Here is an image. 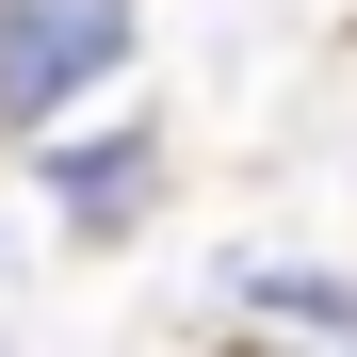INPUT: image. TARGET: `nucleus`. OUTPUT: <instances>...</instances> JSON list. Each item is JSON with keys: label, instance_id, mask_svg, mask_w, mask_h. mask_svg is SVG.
I'll return each instance as SVG.
<instances>
[{"label": "nucleus", "instance_id": "nucleus-3", "mask_svg": "<svg viewBox=\"0 0 357 357\" xmlns=\"http://www.w3.org/2000/svg\"><path fill=\"white\" fill-rule=\"evenodd\" d=\"M227 357H292V341H227Z\"/></svg>", "mask_w": 357, "mask_h": 357}, {"label": "nucleus", "instance_id": "nucleus-1", "mask_svg": "<svg viewBox=\"0 0 357 357\" xmlns=\"http://www.w3.org/2000/svg\"><path fill=\"white\" fill-rule=\"evenodd\" d=\"M130 66V0H0V130H66Z\"/></svg>", "mask_w": 357, "mask_h": 357}, {"label": "nucleus", "instance_id": "nucleus-2", "mask_svg": "<svg viewBox=\"0 0 357 357\" xmlns=\"http://www.w3.org/2000/svg\"><path fill=\"white\" fill-rule=\"evenodd\" d=\"M146 130H114V146H66V162H49V195H66V227H130L146 211Z\"/></svg>", "mask_w": 357, "mask_h": 357}]
</instances>
